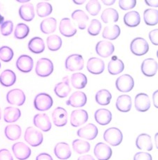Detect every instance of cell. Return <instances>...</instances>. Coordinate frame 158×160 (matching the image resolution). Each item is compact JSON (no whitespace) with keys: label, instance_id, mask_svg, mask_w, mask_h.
Here are the masks:
<instances>
[{"label":"cell","instance_id":"6da1fadb","mask_svg":"<svg viewBox=\"0 0 158 160\" xmlns=\"http://www.w3.org/2000/svg\"><path fill=\"white\" fill-rule=\"evenodd\" d=\"M103 138L112 146H117L122 142L123 134L119 128L111 127L105 130L103 134Z\"/></svg>","mask_w":158,"mask_h":160},{"label":"cell","instance_id":"7a4b0ae2","mask_svg":"<svg viewBox=\"0 0 158 160\" xmlns=\"http://www.w3.org/2000/svg\"><path fill=\"white\" fill-rule=\"evenodd\" d=\"M53 105V99L50 95L46 93H40L35 96L34 106L38 111H47Z\"/></svg>","mask_w":158,"mask_h":160},{"label":"cell","instance_id":"3957f363","mask_svg":"<svg viewBox=\"0 0 158 160\" xmlns=\"http://www.w3.org/2000/svg\"><path fill=\"white\" fill-rule=\"evenodd\" d=\"M25 141L33 147H37L43 142V134L34 127H28L25 130Z\"/></svg>","mask_w":158,"mask_h":160},{"label":"cell","instance_id":"277c9868","mask_svg":"<svg viewBox=\"0 0 158 160\" xmlns=\"http://www.w3.org/2000/svg\"><path fill=\"white\" fill-rule=\"evenodd\" d=\"M54 71L52 61L48 58H40L37 62L35 72L38 76L46 78L49 76Z\"/></svg>","mask_w":158,"mask_h":160},{"label":"cell","instance_id":"5b68a950","mask_svg":"<svg viewBox=\"0 0 158 160\" xmlns=\"http://www.w3.org/2000/svg\"><path fill=\"white\" fill-rule=\"evenodd\" d=\"M130 49L132 53L136 56L145 55L149 50L148 43L143 38H135L131 42Z\"/></svg>","mask_w":158,"mask_h":160},{"label":"cell","instance_id":"8992f818","mask_svg":"<svg viewBox=\"0 0 158 160\" xmlns=\"http://www.w3.org/2000/svg\"><path fill=\"white\" fill-rule=\"evenodd\" d=\"M115 85L116 88L120 92L126 93L133 89L134 87V81L131 75L125 74L117 79Z\"/></svg>","mask_w":158,"mask_h":160},{"label":"cell","instance_id":"52a82bcc","mask_svg":"<svg viewBox=\"0 0 158 160\" xmlns=\"http://www.w3.org/2000/svg\"><path fill=\"white\" fill-rule=\"evenodd\" d=\"M65 68L69 71L82 70L84 68V59L79 54L69 56L65 61Z\"/></svg>","mask_w":158,"mask_h":160},{"label":"cell","instance_id":"ba28073f","mask_svg":"<svg viewBox=\"0 0 158 160\" xmlns=\"http://www.w3.org/2000/svg\"><path fill=\"white\" fill-rule=\"evenodd\" d=\"M7 101L11 105L21 106L25 102V95L19 88H15L8 91L7 94Z\"/></svg>","mask_w":158,"mask_h":160},{"label":"cell","instance_id":"9c48e42d","mask_svg":"<svg viewBox=\"0 0 158 160\" xmlns=\"http://www.w3.org/2000/svg\"><path fill=\"white\" fill-rule=\"evenodd\" d=\"M13 155L18 160H25L31 155V150L26 144L22 142L14 143L12 146Z\"/></svg>","mask_w":158,"mask_h":160},{"label":"cell","instance_id":"30bf717a","mask_svg":"<svg viewBox=\"0 0 158 160\" xmlns=\"http://www.w3.org/2000/svg\"><path fill=\"white\" fill-rule=\"evenodd\" d=\"M94 152L98 160H109L113 155L110 147L103 142H99L96 145Z\"/></svg>","mask_w":158,"mask_h":160},{"label":"cell","instance_id":"8fae6325","mask_svg":"<svg viewBox=\"0 0 158 160\" xmlns=\"http://www.w3.org/2000/svg\"><path fill=\"white\" fill-rule=\"evenodd\" d=\"M135 108L139 112H146L150 108V100L148 95L144 93L137 94L134 99Z\"/></svg>","mask_w":158,"mask_h":160},{"label":"cell","instance_id":"7c38bea8","mask_svg":"<svg viewBox=\"0 0 158 160\" xmlns=\"http://www.w3.org/2000/svg\"><path fill=\"white\" fill-rule=\"evenodd\" d=\"M87 98L86 94L82 91H75L70 96L66 101V104L74 108H82L87 103Z\"/></svg>","mask_w":158,"mask_h":160},{"label":"cell","instance_id":"4fadbf2b","mask_svg":"<svg viewBox=\"0 0 158 160\" xmlns=\"http://www.w3.org/2000/svg\"><path fill=\"white\" fill-rule=\"evenodd\" d=\"M99 133L98 128L94 124H88L77 131V134L79 138H84L87 140H94L96 138Z\"/></svg>","mask_w":158,"mask_h":160},{"label":"cell","instance_id":"5bb4252c","mask_svg":"<svg viewBox=\"0 0 158 160\" xmlns=\"http://www.w3.org/2000/svg\"><path fill=\"white\" fill-rule=\"evenodd\" d=\"M88 113L84 110H75L71 112L70 124L73 127H78L87 122Z\"/></svg>","mask_w":158,"mask_h":160},{"label":"cell","instance_id":"9a60e30c","mask_svg":"<svg viewBox=\"0 0 158 160\" xmlns=\"http://www.w3.org/2000/svg\"><path fill=\"white\" fill-rule=\"evenodd\" d=\"M34 126L44 132H47L51 128V123L50 119L47 114H37L33 118Z\"/></svg>","mask_w":158,"mask_h":160},{"label":"cell","instance_id":"2e32d148","mask_svg":"<svg viewBox=\"0 0 158 160\" xmlns=\"http://www.w3.org/2000/svg\"><path fill=\"white\" fill-rule=\"evenodd\" d=\"M52 120L56 127H64L68 122L67 111L61 107L56 108L52 112Z\"/></svg>","mask_w":158,"mask_h":160},{"label":"cell","instance_id":"e0dca14e","mask_svg":"<svg viewBox=\"0 0 158 160\" xmlns=\"http://www.w3.org/2000/svg\"><path fill=\"white\" fill-rule=\"evenodd\" d=\"M115 51L114 45L110 42L100 41L96 46V52L98 55L103 58L110 56Z\"/></svg>","mask_w":158,"mask_h":160},{"label":"cell","instance_id":"ac0fdd59","mask_svg":"<svg viewBox=\"0 0 158 160\" xmlns=\"http://www.w3.org/2000/svg\"><path fill=\"white\" fill-rule=\"evenodd\" d=\"M59 30L62 35L66 38H71L77 33V29L72 23L70 18H63L60 22Z\"/></svg>","mask_w":158,"mask_h":160},{"label":"cell","instance_id":"d6986e66","mask_svg":"<svg viewBox=\"0 0 158 160\" xmlns=\"http://www.w3.org/2000/svg\"><path fill=\"white\" fill-rule=\"evenodd\" d=\"M157 62L153 58H147L143 61L141 71L146 77H153L157 72Z\"/></svg>","mask_w":158,"mask_h":160},{"label":"cell","instance_id":"ffe728a7","mask_svg":"<svg viewBox=\"0 0 158 160\" xmlns=\"http://www.w3.org/2000/svg\"><path fill=\"white\" fill-rule=\"evenodd\" d=\"M87 68L90 73L94 75H100L105 70V63L101 59L91 58L87 62Z\"/></svg>","mask_w":158,"mask_h":160},{"label":"cell","instance_id":"44dd1931","mask_svg":"<svg viewBox=\"0 0 158 160\" xmlns=\"http://www.w3.org/2000/svg\"><path fill=\"white\" fill-rule=\"evenodd\" d=\"M33 58L28 55H22L16 61V68L22 72H30L33 70Z\"/></svg>","mask_w":158,"mask_h":160},{"label":"cell","instance_id":"7402d4cb","mask_svg":"<svg viewBox=\"0 0 158 160\" xmlns=\"http://www.w3.org/2000/svg\"><path fill=\"white\" fill-rule=\"evenodd\" d=\"M71 91L70 86V81L68 76L63 78L62 82H59L55 86L54 92L59 98H65L67 97Z\"/></svg>","mask_w":158,"mask_h":160},{"label":"cell","instance_id":"603a6c76","mask_svg":"<svg viewBox=\"0 0 158 160\" xmlns=\"http://www.w3.org/2000/svg\"><path fill=\"white\" fill-rule=\"evenodd\" d=\"M54 154L59 159L65 160L69 159L72 155L70 145L66 142H59L54 148Z\"/></svg>","mask_w":158,"mask_h":160},{"label":"cell","instance_id":"cb8c5ba5","mask_svg":"<svg viewBox=\"0 0 158 160\" xmlns=\"http://www.w3.org/2000/svg\"><path fill=\"white\" fill-rule=\"evenodd\" d=\"M136 145L139 150L151 151L153 148L151 137L146 133H141L137 137Z\"/></svg>","mask_w":158,"mask_h":160},{"label":"cell","instance_id":"d4e9b609","mask_svg":"<svg viewBox=\"0 0 158 160\" xmlns=\"http://www.w3.org/2000/svg\"><path fill=\"white\" fill-rule=\"evenodd\" d=\"M94 118L98 124L102 126H105L111 122L113 115L109 110L99 109L95 112Z\"/></svg>","mask_w":158,"mask_h":160},{"label":"cell","instance_id":"484cf974","mask_svg":"<svg viewBox=\"0 0 158 160\" xmlns=\"http://www.w3.org/2000/svg\"><path fill=\"white\" fill-rule=\"evenodd\" d=\"M131 98L129 95H121L116 101V108L120 112H127L131 109Z\"/></svg>","mask_w":158,"mask_h":160},{"label":"cell","instance_id":"4316f807","mask_svg":"<svg viewBox=\"0 0 158 160\" xmlns=\"http://www.w3.org/2000/svg\"><path fill=\"white\" fill-rule=\"evenodd\" d=\"M19 16L25 21H31L34 18V6L31 3L22 5L19 8Z\"/></svg>","mask_w":158,"mask_h":160},{"label":"cell","instance_id":"83f0119b","mask_svg":"<svg viewBox=\"0 0 158 160\" xmlns=\"http://www.w3.org/2000/svg\"><path fill=\"white\" fill-rule=\"evenodd\" d=\"M16 81V74L11 70H5L0 75V84L6 87L13 86Z\"/></svg>","mask_w":158,"mask_h":160},{"label":"cell","instance_id":"f1b7e54d","mask_svg":"<svg viewBox=\"0 0 158 160\" xmlns=\"http://www.w3.org/2000/svg\"><path fill=\"white\" fill-rule=\"evenodd\" d=\"M21 112L18 108L14 107H7L4 112V119L7 123L16 122L21 118Z\"/></svg>","mask_w":158,"mask_h":160},{"label":"cell","instance_id":"f546056e","mask_svg":"<svg viewBox=\"0 0 158 160\" xmlns=\"http://www.w3.org/2000/svg\"><path fill=\"white\" fill-rule=\"evenodd\" d=\"M21 128L17 124H10L6 127L4 133L7 138L10 141H16L21 136Z\"/></svg>","mask_w":158,"mask_h":160},{"label":"cell","instance_id":"4dcf8cb0","mask_svg":"<svg viewBox=\"0 0 158 160\" xmlns=\"http://www.w3.org/2000/svg\"><path fill=\"white\" fill-rule=\"evenodd\" d=\"M108 72L113 75H117L121 73L125 69L124 62L121 60L114 56L111 61L109 62L108 66Z\"/></svg>","mask_w":158,"mask_h":160},{"label":"cell","instance_id":"1f68e13d","mask_svg":"<svg viewBox=\"0 0 158 160\" xmlns=\"http://www.w3.org/2000/svg\"><path fill=\"white\" fill-rule=\"evenodd\" d=\"M28 48L31 52L34 53L39 54L42 53L45 48L44 40L39 37H35L31 39L28 43Z\"/></svg>","mask_w":158,"mask_h":160},{"label":"cell","instance_id":"d6a6232c","mask_svg":"<svg viewBox=\"0 0 158 160\" xmlns=\"http://www.w3.org/2000/svg\"><path fill=\"white\" fill-rule=\"evenodd\" d=\"M123 21L126 26L131 28L136 27L140 22V14L137 11H130L125 14Z\"/></svg>","mask_w":158,"mask_h":160},{"label":"cell","instance_id":"836d02e7","mask_svg":"<svg viewBox=\"0 0 158 160\" xmlns=\"http://www.w3.org/2000/svg\"><path fill=\"white\" fill-rule=\"evenodd\" d=\"M72 18L77 22L80 30H84L87 27L89 17L82 10H76L72 13Z\"/></svg>","mask_w":158,"mask_h":160},{"label":"cell","instance_id":"e575fe53","mask_svg":"<svg viewBox=\"0 0 158 160\" xmlns=\"http://www.w3.org/2000/svg\"><path fill=\"white\" fill-rule=\"evenodd\" d=\"M100 18L105 23L116 22L119 20V14L115 8H108L103 11Z\"/></svg>","mask_w":158,"mask_h":160},{"label":"cell","instance_id":"d590c367","mask_svg":"<svg viewBox=\"0 0 158 160\" xmlns=\"http://www.w3.org/2000/svg\"><path fill=\"white\" fill-rule=\"evenodd\" d=\"M57 21L54 18H48L42 21L40 24V30L44 34H51L56 30Z\"/></svg>","mask_w":158,"mask_h":160},{"label":"cell","instance_id":"8d00e7d4","mask_svg":"<svg viewBox=\"0 0 158 160\" xmlns=\"http://www.w3.org/2000/svg\"><path fill=\"white\" fill-rule=\"evenodd\" d=\"M71 82L74 88H77V89H82L87 85V78L83 73H74L71 77Z\"/></svg>","mask_w":158,"mask_h":160},{"label":"cell","instance_id":"74e56055","mask_svg":"<svg viewBox=\"0 0 158 160\" xmlns=\"http://www.w3.org/2000/svg\"><path fill=\"white\" fill-rule=\"evenodd\" d=\"M143 18L147 25H150V26L156 25L158 22V11L152 9V8L145 10L143 13Z\"/></svg>","mask_w":158,"mask_h":160},{"label":"cell","instance_id":"f35d334b","mask_svg":"<svg viewBox=\"0 0 158 160\" xmlns=\"http://www.w3.org/2000/svg\"><path fill=\"white\" fill-rule=\"evenodd\" d=\"M120 35V28L117 25H110L104 28L102 34L103 38L104 39L114 40L116 39Z\"/></svg>","mask_w":158,"mask_h":160},{"label":"cell","instance_id":"ab89813d","mask_svg":"<svg viewBox=\"0 0 158 160\" xmlns=\"http://www.w3.org/2000/svg\"><path fill=\"white\" fill-rule=\"evenodd\" d=\"M112 98L110 92L107 89H101L98 91L95 96L96 102L100 105H108L110 104Z\"/></svg>","mask_w":158,"mask_h":160},{"label":"cell","instance_id":"60d3db41","mask_svg":"<svg viewBox=\"0 0 158 160\" xmlns=\"http://www.w3.org/2000/svg\"><path fill=\"white\" fill-rule=\"evenodd\" d=\"M73 150L79 155L87 153L91 149L90 143L81 139H76L73 142Z\"/></svg>","mask_w":158,"mask_h":160},{"label":"cell","instance_id":"b9f144b4","mask_svg":"<svg viewBox=\"0 0 158 160\" xmlns=\"http://www.w3.org/2000/svg\"><path fill=\"white\" fill-rule=\"evenodd\" d=\"M47 47L50 51H56L59 50L62 46V39L58 35H51L47 39Z\"/></svg>","mask_w":158,"mask_h":160},{"label":"cell","instance_id":"7bdbcfd3","mask_svg":"<svg viewBox=\"0 0 158 160\" xmlns=\"http://www.w3.org/2000/svg\"><path fill=\"white\" fill-rule=\"evenodd\" d=\"M52 6L48 2H39L37 5V13L39 17H46L52 12Z\"/></svg>","mask_w":158,"mask_h":160},{"label":"cell","instance_id":"ee69618b","mask_svg":"<svg viewBox=\"0 0 158 160\" xmlns=\"http://www.w3.org/2000/svg\"><path fill=\"white\" fill-rule=\"evenodd\" d=\"M30 32V28L24 23H19L16 25L14 31V37L16 39H23L26 38Z\"/></svg>","mask_w":158,"mask_h":160},{"label":"cell","instance_id":"f6af8a7d","mask_svg":"<svg viewBox=\"0 0 158 160\" xmlns=\"http://www.w3.org/2000/svg\"><path fill=\"white\" fill-rule=\"evenodd\" d=\"M86 9L91 16H97L101 9V5L97 0H91L89 1L86 5Z\"/></svg>","mask_w":158,"mask_h":160},{"label":"cell","instance_id":"bcb514c9","mask_svg":"<svg viewBox=\"0 0 158 160\" xmlns=\"http://www.w3.org/2000/svg\"><path fill=\"white\" fill-rule=\"evenodd\" d=\"M13 57V51L11 48L4 46L0 48V59L4 62H9Z\"/></svg>","mask_w":158,"mask_h":160},{"label":"cell","instance_id":"7dc6e473","mask_svg":"<svg viewBox=\"0 0 158 160\" xmlns=\"http://www.w3.org/2000/svg\"><path fill=\"white\" fill-rule=\"evenodd\" d=\"M102 28V25L97 19H93L91 21L88 28V33L91 36H96L100 33Z\"/></svg>","mask_w":158,"mask_h":160},{"label":"cell","instance_id":"c3c4849f","mask_svg":"<svg viewBox=\"0 0 158 160\" xmlns=\"http://www.w3.org/2000/svg\"><path fill=\"white\" fill-rule=\"evenodd\" d=\"M1 33L3 36L10 35L13 32V23L11 21H7L3 22L0 28Z\"/></svg>","mask_w":158,"mask_h":160},{"label":"cell","instance_id":"681fc988","mask_svg":"<svg viewBox=\"0 0 158 160\" xmlns=\"http://www.w3.org/2000/svg\"><path fill=\"white\" fill-rule=\"evenodd\" d=\"M136 5V0H120L119 6L122 10H129L134 8Z\"/></svg>","mask_w":158,"mask_h":160},{"label":"cell","instance_id":"f907efd6","mask_svg":"<svg viewBox=\"0 0 158 160\" xmlns=\"http://www.w3.org/2000/svg\"><path fill=\"white\" fill-rule=\"evenodd\" d=\"M134 160H153L151 155L145 152H139L135 154Z\"/></svg>","mask_w":158,"mask_h":160},{"label":"cell","instance_id":"816d5d0a","mask_svg":"<svg viewBox=\"0 0 158 160\" xmlns=\"http://www.w3.org/2000/svg\"><path fill=\"white\" fill-rule=\"evenodd\" d=\"M0 160H13V156L7 149L0 150Z\"/></svg>","mask_w":158,"mask_h":160},{"label":"cell","instance_id":"f5cc1de1","mask_svg":"<svg viewBox=\"0 0 158 160\" xmlns=\"http://www.w3.org/2000/svg\"><path fill=\"white\" fill-rule=\"evenodd\" d=\"M149 39L154 45H158V30L155 29L149 33Z\"/></svg>","mask_w":158,"mask_h":160},{"label":"cell","instance_id":"db71d44e","mask_svg":"<svg viewBox=\"0 0 158 160\" xmlns=\"http://www.w3.org/2000/svg\"><path fill=\"white\" fill-rule=\"evenodd\" d=\"M36 160H54L52 157L47 153H41L37 156Z\"/></svg>","mask_w":158,"mask_h":160},{"label":"cell","instance_id":"11a10c76","mask_svg":"<svg viewBox=\"0 0 158 160\" xmlns=\"http://www.w3.org/2000/svg\"><path fill=\"white\" fill-rule=\"evenodd\" d=\"M145 4L153 7H158V1L155 0V1H150V0H145Z\"/></svg>","mask_w":158,"mask_h":160},{"label":"cell","instance_id":"9f6ffc18","mask_svg":"<svg viewBox=\"0 0 158 160\" xmlns=\"http://www.w3.org/2000/svg\"><path fill=\"white\" fill-rule=\"evenodd\" d=\"M77 160H95V159L90 155H86L80 156Z\"/></svg>","mask_w":158,"mask_h":160},{"label":"cell","instance_id":"6f0895ef","mask_svg":"<svg viewBox=\"0 0 158 160\" xmlns=\"http://www.w3.org/2000/svg\"><path fill=\"white\" fill-rule=\"evenodd\" d=\"M157 94H158V91H155V93H153V103H154V105L155 107L156 108H158V105H157Z\"/></svg>","mask_w":158,"mask_h":160},{"label":"cell","instance_id":"680465c9","mask_svg":"<svg viewBox=\"0 0 158 160\" xmlns=\"http://www.w3.org/2000/svg\"><path fill=\"white\" fill-rule=\"evenodd\" d=\"M103 3H104L105 5H113L115 4V0H110V1H106V0H103Z\"/></svg>","mask_w":158,"mask_h":160},{"label":"cell","instance_id":"91938a15","mask_svg":"<svg viewBox=\"0 0 158 160\" xmlns=\"http://www.w3.org/2000/svg\"><path fill=\"white\" fill-rule=\"evenodd\" d=\"M84 2H85V0H82V1H75V0H74L73 1V2L75 3L76 4H82Z\"/></svg>","mask_w":158,"mask_h":160},{"label":"cell","instance_id":"94428289","mask_svg":"<svg viewBox=\"0 0 158 160\" xmlns=\"http://www.w3.org/2000/svg\"><path fill=\"white\" fill-rule=\"evenodd\" d=\"M4 16H2L1 14H0V24L2 25L3 22H4Z\"/></svg>","mask_w":158,"mask_h":160},{"label":"cell","instance_id":"6125c7cd","mask_svg":"<svg viewBox=\"0 0 158 160\" xmlns=\"http://www.w3.org/2000/svg\"><path fill=\"white\" fill-rule=\"evenodd\" d=\"M157 133L155 134V144H156V147L157 148L158 147V145H157Z\"/></svg>","mask_w":158,"mask_h":160},{"label":"cell","instance_id":"be15d7a7","mask_svg":"<svg viewBox=\"0 0 158 160\" xmlns=\"http://www.w3.org/2000/svg\"><path fill=\"white\" fill-rule=\"evenodd\" d=\"M1 118H2V111H1V109H0V119H1Z\"/></svg>","mask_w":158,"mask_h":160},{"label":"cell","instance_id":"e7e4bbea","mask_svg":"<svg viewBox=\"0 0 158 160\" xmlns=\"http://www.w3.org/2000/svg\"><path fill=\"white\" fill-rule=\"evenodd\" d=\"M0 68H1V63H0Z\"/></svg>","mask_w":158,"mask_h":160}]
</instances>
